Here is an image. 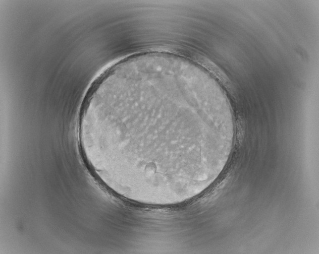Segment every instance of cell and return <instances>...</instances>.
<instances>
[{
  "label": "cell",
  "mask_w": 319,
  "mask_h": 254,
  "mask_svg": "<svg viewBox=\"0 0 319 254\" xmlns=\"http://www.w3.org/2000/svg\"><path fill=\"white\" fill-rule=\"evenodd\" d=\"M203 111L178 88L149 84L112 94L91 107L82 130L96 173L124 198L179 204L205 188L216 158L211 135L186 131Z\"/></svg>",
  "instance_id": "cell-1"
}]
</instances>
